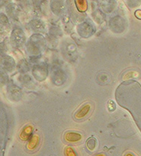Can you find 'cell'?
Returning <instances> with one entry per match:
<instances>
[{
  "mask_svg": "<svg viewBox=\"0 0 141 156\" xmlns=\"http://www.w3.org/2000/svg\"><path fill=\"white\" fill-rule=\"evenodd\" d=\"M135 16H136V18H138V19L141 20V10L139 9V10L136 11V12H135Z\"/></svg>",
  "mask_w": 141,
  "mask_h": 156,
  "instance_id": "cell-9",
  "label": "cell"
},
{
  "mask_svg": "<svg viewBox=\"0 0 141 156\" xmlns=\"http://www.w3.org/2000/svg\"><path fill=\"white\" fill-rule=\"evenodd\" d=\"M82 135L79 133L74 132V131H67L64 134V140L67 143H79L82 140Z\"/></svg>",
  "mask_w": 141,
  "mask_h": 156,
  "instance_id": "cell-2",
  "label": "cell"
},
{
  "mask_svg": "<svg viewBox=\"0 0 141 156\" xmlns=\"http://www.w3.org/2000/svg\"><path fill=\"white\" fill-rule=\"evenodd\" d=\"M40 143V138L37 135H34L31 137L27 144V149L30 152H34L37 149Z\"/></svg>",
  "mask_w": 141,
  "mask_h": 156,
  "instance_id": "cell-3",
  "label": "cell"
},
{
  "mask_svg": "<svg viewBox=\"0 0 141 156\" xmlns=\"http://www.w3.org/2000/svg\"><path fill=\"white\" fill-rule=\"evenodd\" d=\"M76 7H77L78 10L79 12H85V11L87 10V2L85 1V0H82V1H76Z\"/></svg>",
  "mask_w": 141,
  "mask_h": 156,
  "instance_id": "cell-6",
  "label": "cell"
},
{
  "mask_svg": "<svg viewBox=\"0 0 141 156\" xmlns=\"http://www.w3.org/2000/svg\"><path fill=\"white\" fill-rule=\"evenodd\" d=\"M93 156H106V155L105 153H98V154H96V155H95Z\"/></svg>",
  "mask_w": 141,
  "mask_h": 156,
  "instance_id": "cell-11",
  "label": "cell"
},
{
  "mask_svg": "<svg viewBox=\"0 0 141 156\" xmlns=\"http://www.w3.org/2000/svg\"><path fill=\"white\" fill-rule=\"evenodd\" d=\"M33 127L31 125H27L24 127L21 131L19 134V137L23 141L29 140L31 137L32 136L33 133Z\"/></svg>",
  "mask_w": 141,
  "mask_h": 156,
  "instance_id": "cell-4",
  "label": "cell"
},
{
  "mask_svg": "<svg viewBox=\"0 0 141 156\" xmlns=\"http://www.w3.org/2000/svg\"><path fill=\"white\" fill-rule=\"evenodd\" d=\"M92 107V105L90 103H85L82 105L75 114V118L76 120H82L86 118L90 114Z\"/></svg>",
  "mask_w": 141,
  "mask_h": 156,
  "instance_id": "cell-1",
  "label": "cell"
},
{
  "mask_svg": "<svg viewBox=\"0 0 141 156\" xmlns=\"http://www.w3.org/2000/svg\"><path fill=\"white\" fill-rule=\"evenodd\" d=\"M64 155L65 156H78V154L76 153L75 149L71 146H67L65 148Z\"/></svg>",
  "mask_w": 141,
  "mask_h": 156,
  "instance_id": "cell-7",
  "label": "cell"
},
{
  "mask_svg": "<svg viewBox=\"0 0 141 156\" xmlns=\"http://www.w3.org/2000/svg\"><path fill=\"white\" fill-rule=\"evenodd\" d=\"M86 147L88 148L89 151L93 152L96 149L97 147V140L95 137H90L86 141Z\"/></svg>",
  "mask_w": 141,
  "mask_h": 156,
  "instance_id": "cell-5",
  "label": "cell"
},
{
  "mask_svg": "<svg viewBox=\"0 0 141 156\" xmlns=\"http://www.w3.org/2000/svg\"><path fill=\"white\" fill-rule=\"evenodd\" d=\"M124 156H137L135 155V154L134 153H133V152H127L126 153L124 154Z\"/></svg>",
  "mask_w": 141,
  "mask_h": 156,
  "instance_id": "cell-10",
  "label": "cell"
},
{
  "mask_svg": "<svg viewBox=\"0 0 141 156\" xmlns=\"http://www.w3.org/2000/svg\"><path fill=\"white\" fill-rule=\"evenodd\" d=\"M107 106H108V109H109V112H114L116 108L115 103H114V101H112V100H109V102H108V104H107Z\"/></svg>",
  "mask_w": 141,
  "mask_h": 156,
  "instance_id": "cell-8",
  "label": "cell"
}]
</instances>
